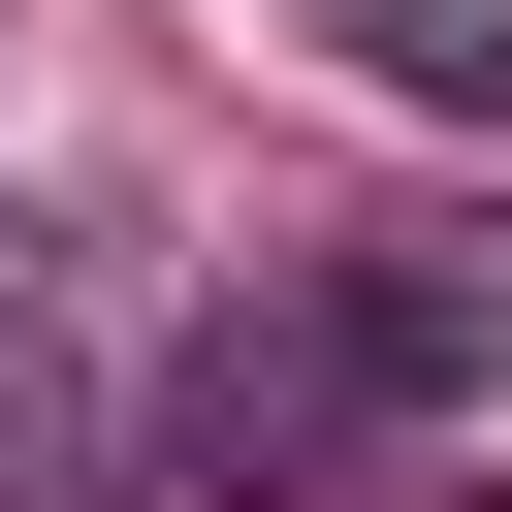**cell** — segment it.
Wrapping results in <instances>:
<instances>
[{
  "label": "cell",
  "instance_id": "obj_2",
  "mask_svg": "<svg viewBox=\"0 0 512 512\" xmlns=\"http://www.w3.org/2000/svg\"><path fill=\"white\" fill-rule=\"evenodd\" d=\"M288 288H320V352L384 384V448L512 384V224H384V256H288Z\"/></svg>",
  "mask_w": 512,
  "mask_h": 512
},
{
  "label": "cell",
  "instance_id": "obj_1",
  "mask_svg": "<svg viewBox=\"0 0 512 512\" xmlns=\"http://www.w3.org/2000/svg\"><path fill=\"white\" fill-rule=\"evenodd\" d=\"M352 448H384V384L320 352V288H224L160 352V416H128V512H320Z\"/></svg>",
  "mask_w": 512,
  "mask_h": 512
},
{
  "label": "cell",
  "instance_id": "obj_3",
  "mask_svg": "<svg viewBox=\"0 0 512 512\" xmlns=\"http://www.w3.org/2000/svg\"><path fill=\"white\" fill-rule=\"evenodd\" d=\"M96 480V352H64V256L0 224V512H64Z\"/></svg>",
  "mask_w": 512,
  "mask_h": 512
},
{
  "label": "cell",
  "instance_id": "obj_4",
  "mask_svg": "<svg viewBox=\"0 0 512 512\" xmlns=\"http://www.w3.org/2000/svg\"><path fill=\"white\" fill-rule=\"evenodd\" d=\"M288 32H320V64H352V96H448V128H480V96H512V0H288Z\"/></svg>",
  "mask_w": 512,
  "mask_h": 512
}]
</instances>
